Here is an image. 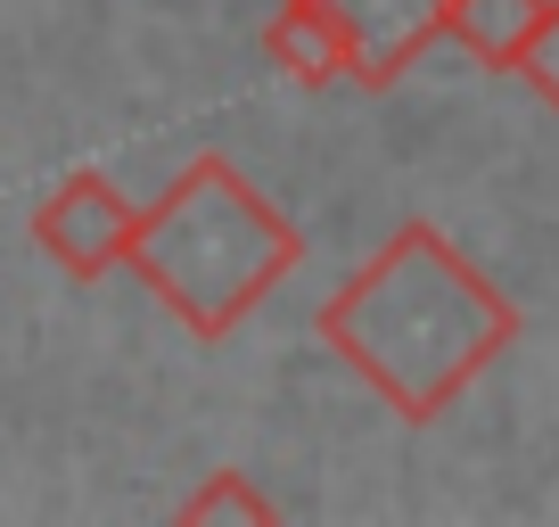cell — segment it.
<instances>
[{
  "label": "cell",
  "mask_w": 559,
  "mask_h": 527,
  "mask_svg": "<svg viewBox=\"0 0 559 527\" xmlns=\"http://www.w3.org/2000/svg\"><path fill=\"white\" fill-rule=\"evenodd\" d=\"M346 34V74L362 91H386L412 74V58L444 34V9L453 0H321Z\"/></svg>",
  "instance_id": "cell-4"
},
{
  "label": "cell",
  "mask_w": 559,
  "mask_h": 527,
  "mask_svg": "<svg viewBox=\"0 0 559 527\" xmlns=\"http://www.w3.org/2000/svg\"><path fill=\"white\" fill-rule=\"evenodd\" d=\"M181 519L190 527H206V519H280V503L247 470H214L198 494H181Z\"/></svg>",
  "instance_id": "cell-7"
},
{
  "label": "cell",
  "mask_w": 559,
  "mask_h": 527,
  "mask_svg": "<svg viewBox=\"0 0 559 527\" xmlns=\"http://www.w3.org/2000/svg\"><path fill=\"white\" fill-rule=\"evenodd\" d=\"M132 239H140V207L99 165H74L34 207V247L67 281H107V272H123V264H132Z\"/></svg>",
  "instance_id": "cell-3"
},
{
  "label": "cell",
  "mask_w": 559,
  "mask_h": 527,
  "mask_svg": "<svg viewBox=\"0 0 559 527\" xmlns=\"http://www.w3.org/2000/svg\"><path fill=\"white\" fill-rule=\"evenodd\" d=\"M263 50H272L280 74H297V83H313V91L346 74V34H337V17L321 0H280L272 25H263Z\"/></svg>",
  "instance_id": "cell-5"
},
{
  "label": "cell",
  "mask_w": 559,
  "mask_h": 527,
  "mask_svg": "<svg viewBox=\"0 0 559 527\" xmlns=\"http://www.w3.org/2000/svg\"><path fill=\"white\" fill-rule=\"evenodd\" d=\"M519 74H526V91H535L543 107H559V0L543 9V25H535V34H526Z\"/></svg>",
  "instance_id": "cell-8"
},
{
  "label": "cell",
  "mask_w": 559,
  "mask_h": 527,
  "mask_svg": "<svg viewBox=\"0 0 559 527\" xmlns=\"http://www.w3.org/2000/svg\"><path fill=\"white\" fill-rule=\"evenodd\" d=\"M321 338L362 387H379V405H395L403 421H437L519 338V305L437 223H403L321 305Z\"/></svg>",
  "instance_id": "cell-1"
},
{
  "label": "cell",
  "mask_w": 559,
  "mask_h": 527,
  "mask_svg": "<svg viewBox=\"0 0 559 527\" xmlns=\"http://www.w3.org/2000/svg\"><path fill=\"white\" fill-rule=\"evenodd\" d=\"M543 9H551V0H453V9H444V34H453L477 67L519 74V50L543 25Z\"/></svg>",
  "instance_id": "cell-6"
},
{
  "label": "cell",
  "mask_w": 559,
  "mask_h": 527,
  "mask_svg": "<svg viewBox=\"0 0 559 527\" xmlns=\"http://www.w3.org/2000/svg\"><path fill=\"white\" fill-rule=\"evenodd\" d=\"M305 256V231L223 157V149H198L174 181H165L157 207H140V239L132 264L148 281V297L181 321L190 338H230L263 297H272Z\"/></svg>",
  "instance_id": "cell-2"
}]
</instances>
